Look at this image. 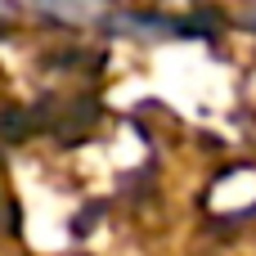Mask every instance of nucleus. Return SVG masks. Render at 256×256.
<instances>
[]
</instances>
